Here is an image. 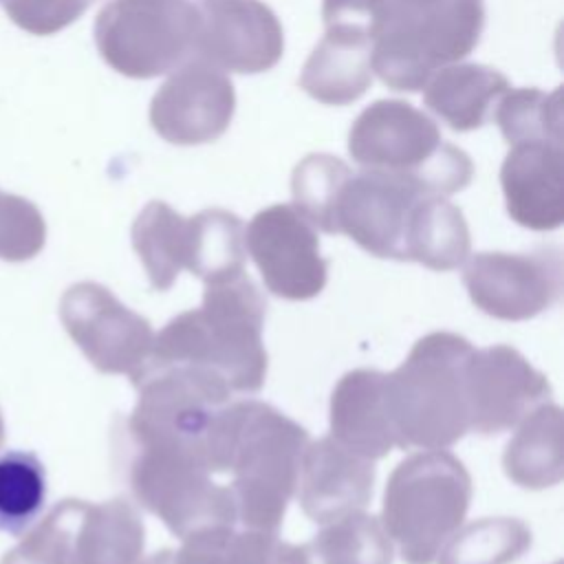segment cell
Here are the masks:
<instances>
[{
  "mask_svg": "<svg viewBox=\"0 0 564 564\" xmlns=\"http://www.w3.org/2000/svg\"><path fill=\"white\" fill-rule=\"evenodd\" d=\"M322 20L361 24L372 73L392 90L416 93L434 70L476 48L485 0H322Z\"/></svg>",
  "mask_w": 564,
  "mask_h": 564,
  "instance_id": "obj_1",
  "label": "cell"
},
{
  "mask_svg": "<svg viewBox=\"0 0 564 564\" xmlns=\"http://www.w3.org/2000/svg\"><path fill=\"white\" fill-rule=\"evenodd\" d=\"M306 430L262 401H229L205 436L212 474H231V496L245 529L278 531L295 494Z\"/></svg>",
  "mask_w": 564,
  "mask_h": 564,
  "instance_id": "obj_2",
  "label": "cell"
},
{
  "mask_svg": "<svg viewBox=\"0 0 564 564\" xmlns=\"http://www.w3.org/2000/svg\"><path fill=\"white\" fill-rule=\"evenodd\" d=\"M267 302L247 275L205 284L203 304L172 317L145 364L192 366L220 377L231 392L253 394L267 377L262 344Z\"/></svg>",
  "mask_w": 564,
  "mask_h": 564,
  "instance_id": "obj_3",
  "label": "cell"
},
{
  "mask_svg": "<svg viewBox=\"0 0 564 564\" xmlns=\"http://www.w3.org/2000/svg\"><path fill=\"white\" fill-rule=\"evenodd\" d=\"M474 346L447 330L421 337L386 375L397 447L445 449L469 432L465 366Z\"/></svg>",
  "mask_w": 564,
  "mask_h": 564,
  "instance_id": "obj_4",
  "label": "cell"
},
{
  "mask_svg": "<svg viewBox=\"0 0 564 564\" xmlns=\"http://www.w3.org/2000/svg\"><path fill=\"white\" fill-rule=\"evenodd\" d=\"M348 154L364 170L403 176L436 196L465 189L474 176L469 154L443 141L434 119L401 99H379L357 115Z\"/></svg>",
  "mask_w": 564,
  "mask_h": 564,
  "instance_id": "obj_5",
  "label": "cell"
},
{
  "mask_svg": "<svg viewBox=\"0 0 564 564\" xmlns=\"http://www.w3.org/2000/svg\"><path fill=\"white\" fill-rule=\"evenodd\" d=\"M471 500V476L445 449L405 456L383 491L381 524L405 564H432L445 540L463 524Z\"/></svg>",
  "mask_w": 564,
  "mask_h": 564,
  "instance_id": "obj_6",
  "label": "cell"
},
{
  "mask_svg": "<svg viewBox=\"0 0 564 564\" xmlns=\"http://www.w3.org/2000/svg\"><path fill=\"white\" fill-rule=\"evenodd\" d=\"M128 467L137 502L154 513L176 538L234 529L238 522L231 489L214 482L205 445L181 438L132 441Z\"/></svg>",
  "mask_w": 564,
  "mask_h": 564,
  "instance_id": "obj_7",
  "label": "cell"
},
{
  "mask_svg": "<svg viewBox=\"0 0 564 564\" xmlns=\"http://www.w3.org/2000/svg\"><path fill=\"white\" fill-rule=\"evenodd\" d=\"M200 29L192 0H108L95 18V44L119 75L152 79L196 55Z\"/></svg>",
  "mask_w": 564,
  "mask_h": 564,
  "instance_id": "obj_8",
  "label": "cell"
},
{
  "mask_svg": "<svg viewBox=\"0 0 564 564\" xmlns=\"http://www.w3.org/2000/svg\"><path fill=\"white\" fill-rule=\"evenodd\" d=\"M59 319L84 357L104 375L132 377L150 357L152 324L99 282H75L59 300Z\"/></svg>",
  "mask_w": 564,
  "mask_h": 564,
  "instance_id": "obj_9",
  "label": "cell"
},
{
  "mask_svg": "<svg viewBox=\"0 0 564 564\" xmlns=\"http://www.w3.org/2000/svg\"><path fill=\"white\" fill-rule=\"evenodd\" d=\"M463 264L469 300L496 319H531L549 311L562 295L564 269L555 247L524 253L480 251Z\"/></svg>",
  "mask_w": 564,
  "mask_h": 564,
  "instance_id": "obj_10",
  "label": "cell"
},
{
  "mask_svg": "<svg viewBox=\"0 0 564 564\" xmlns=\"http://www.w3.org/2000/svg\"><path fill=\"white\" fill-rule=\"evenodd\" d=\"M245 247L273 295L311 300L322 293L328 260L319 253L315 227L293 205L260 209L245 227Z\"/></svg>",
  "mask_w": 564,
  "mask_h": 564,
  "instance_id": "obj_11",
  "label": "cell"
},
{
  "mask_svg": "<svg viewBox=\"0 0 564 564\" xmlns=\"http://www.w3.org/2000/svg\"><path fill=\"white\" fill-rule=\"evenodd\" d=\"M423 194L397 174L350 172L335 200L333 234H346L370 256L405 260L412 214Z\"/></svg>",
  "mask_w": 564,
  "mask_h": 564,
  "instance_id": "obj_12",
  "label": "cell"
},
{
  "mask_svg": "<svg viewBox=\"0 0 564 564\" xmlns=\"http://www.w3.org/2000/svg\"><path fill=\"white\" fill-rule=\"evenodd\" d=\"M234 110L236 93L227 73L200 57H189L154 93L150 123L167 143L203 145L225 134Z\"/></svg>",
  "mask_w": 564,
  "mask_h": 564,
  "instance_id": "obj_13",
  "label": "cell"
},
{
  "mask_svg": "<svg viewBox=\"0 0 564 564\" xmlns=\"http://www.w3.org/2000/svg\"><path fill=\"white\" fill-rule=\"evenodd\" d=\"M465 390L469 430L480 436L516 427L531 410L551 399L549 379L505 344L471 350L465 366Z\"/></svg>",
  "mask_w": 564,
  "mask_h": 564,
  "instance_id": "obj_14",
  "label": "cell"
},
{
  "mask_svg": "<svg viewBox=\"0 0 564 564\" xmlns=\"http://www.w3.org/2000/svg\"><path fill=\"white\" fill-rule=\"evenodd\" d=\"M196 55L220 70L256 75L284 53L278 15L260 0H203Z\"/></svg>",
  "mask_w": 564,
  "mask_h": 564,
  "instance_id": "obj_15",
  "label": "cell"
},
{
  "mask_svg": "<svg viewBox=\"0 0 564 564\" xmlns=\"http://www.w3.org/2000/svg\"><path fill=\"white\" fill-rule=\"evenodd\" d=\"M375 465L333 436L308 441L300 460L295 494L302 511L317 524L333 522L364 507L372 498Z\"/></svg>",
  "mask_w": 564,
  "mask_h": 564,
  "instance_id": "obj_16",
  "label": "cell"
},
{
  "mask_svg": "<svg viewBox=\"0 0 564 564\" xmlns=\"http://www.w3.org/2000/svg\"><path fill=\"white\" fill-rule=\"evenodd\" d=\"M562 143H516L500 167L507 214L533 231H551L564 223Z\"/></svg>",
  "mask_w": 564,
  "mask_h": 564,
  "instance_id": "obj_17",
  "label": "cell"
},
{
  "mask_svg": "<svg viewBox=\"0 0 564 564\" xmlns=\"http://www.w3.org/2000/svg\"><path fill=\"white\" fill-rule=\"evenodd\" d=\"M370 55V37L361 24H326V33L304 62L297 84L319 104H352L372 84Z\"/></svg>",
  "mask_w": 564,
  "mask_h": 564,
  "instance_id": "obj_18",
  "label": "cell"
},
{
  "mask_svg": "<svg viewBox=\"0 0 564 564\" xmlns=\"http://www.w3.org/2000/svg\"><path fill=\"white\" fill-rule=\"evenodd\" d=\"M330 436L350 452L377 460L397 447L386 397V372L350 370L330 394Z\"/></svg>",
  "mask_w": 564,
  "mask_h": 564,
  "instance_id": "obj_19",
  "label": "cell"
},
{
  "mask_svg": "<svg viewBox=\"0 0 564 564\" xmlns=\"http://www.w3.org/2000/svg\"><path fill=\"white\" fill-rule=\"evenodd\" d=\"M145 544L143 520L132 502L79 500L68 564H139Z\"/></svg>",
  "mask_w": 564,
  "mask_h": 564,
  "instance_id": "obj_20",
  "label": "cell"
},
{
  "mask_svg": "<svg viewBox=\"0 0 564 564\" xmlns=\"http://www.w3.org/2000/svg\"><path fill=\"white\" fill-rule=\"evenodd\" d=\"M423 88V101L436 117L454 132H469L489 121L509 79L485 64L454 62L434 70Z\"/></svg>",
  "mask_w": 564,
  "mask_h": 564,
  "instance_id": "obj_21",
  "label": "cell"
},
{
  "mask_svg": "<svg viewBox=\"0 0 564 564\" xmlns=\"http://www.w3.org/2000/svg\"><path fill=\"white\" fill-rule=\"evenodd\" d=\"M502 467L511 482L524 489H546L562 480V410L542 403L520 423L502 454Z\"/></svg>",
  "mask_w": 564,
  "mask_h": 564,
  "instance_id": "obj_22",
  "label": "cell"
},
{
  "mask_svg": "<svg viewBox=\"0 0 564 564\" xmlns=\"http://www.w3.org/2000/svg\"><path fill=\"white\" fill-rule=\"evenodd\" d=\"M471 238L463 212L447 196L423 194L414 207L405 260L432 271H452L469 258Z\"/></svg>",
  "mask_w": 564,
  "mask_h": 564,
  "instance_id": "obj_23",
  "label": "cell"
},
{
  "mask_svg": "<svg viewBox=\"0 0 564 564\" xmlns=\"http://www.w3.org/2000/svg\"><path fill=\"white\" fill-rule=\"evenodd\" d=\"M130 238L152 289L167 291L187 267V218L163 200H150L134 218Z\"/></svg>",
  "mask_w": 564,
  "mask_h": 564,
  "instance_id": "obj_24",
  "label": "cell"
},
{
  "mask_svg": "<svg viewBox=\"0 0 564 564\" xmlns=\"http://www.w3.org/2000/svg\"><path fill=\"white\" fill-rule=\"evenodd\" d=\"M187 271L205 284L245 273V223L227 209H203L187 218Z\"/></svg>",
  "mask_w": 564,
  "mask_h": 564,
  "instance_id": "obj_25",
  "label": "cell"
},
{
  "mask_svg": "<svg viewBox=\"0 0 564 564\" xmlns=\"http://www.w3.org/2000/svg\"><path fill=\"white\" fill-rule=\"evenodd\" d=\"M304 555L306 564H392L394 546L379 518L355 511L326 522Z\"/></svg>",
  "mask_w": 564,
  "mask_h": 564,
  "instance_id": "obj_26",
  "label": "cell"
},
{
  "mask_svg": "<svg viewBox=\"0 0 564 564\" xmlns=\"http://www.w3.org/2000/svg\"><path fill=\"white\" fill-rule=\"evenodd\" d=\"M531 546V529L516 518H482L458 527L436 564H511Z\"/></svg>",
  "mask_w": 564,
  "mask_h": 564,
  "instance_id": "obj_27",
  "label": "cell"
},
{
  "mask_svg": "<svg viewBox=\"0 0 564 564\" xmlns=\"http://www.w3.org/2000/svg\"><path fill=\"white\" fill-rule=\"evenodd\" d=\"M46 500V471L31 452L0 454V531L20 535L40 516Z\"/></svg>",
  "mask_w": 564,
  "mask_h": 564,
  "instance_id": "obj_28",
  "label": "cell"
},
{
  "mask_svg": "<svg viewBox=\"0 0 564 564\" xmlns=\"http://www.w3.org/2000/svg\"><path fill=\"white\" fill-rule=\"evenodd\" d=\"M494 119L509 145L529 141L562 143V101L560 88L507 90L494 110Z\"/></svg>",
  "mask_w": 564,
  "mask_h": 564,
  "instance_id": "obj_29",
  "label": "cell"
},
{
  "mask_svg": "<svg viewBox=\"0 0 564 564\" xmlns=\"http://www.w3.org/2000/svg\"><path fill=\"white\" fill-rule=\"evenodd\" d=\"M350 167L324 152L306 154L293 170L291 194L293 207L319 231L333 234V209Z\"/></svg>",
  "mask_w": 564,
  "mask_h": 564,
  "instance_id": "obj_30",
  "label": "cell"
},
{
  "mask_svg": "<svg viewBox=\"0 0 564 564\" xmlns=\"http://www.w3.org/2000/svg\"><path fill=\"white\" fill-rule=\"evenodd\" d=\"M77 509V498L59 500L13 549L4 553L0 564H68Z\"/></svg>",
  "mask_w": 564,
  "mask_h": 564,
  "instance_id": "obj_31",
  "label": "cell"
},
{
  "mask_svg": "<svg viewBox=\"0 0 564 564\" xmlns=\"http://www.w3.org/2000/svg\"><path fill=\"white\" fill-rule=\"evenodd\" d=\"M46 242V223L35 203L0 189V260L26 262Z\"/></svg>",
  "mask_w": 564,
  "mask_h": 564,
  "instance_id": "obj_32",
  "label": "cell"
},
{
  "mask_svg": "<svg viewBox=\"0 0 564 564\" xmlns=\"http://www.w3.org/2000/svg\"><path fill=\"white\" fill-rule=\"evenodd\" d=\"M93 0H0L9 20L31 35H53L70 26Z\"/></svg>",
  "mask_w": 564,
  "mask_h": 564,
  "instance_id": "obj_33",
  "label": "cell"
},
{
  "mask_svg": "<svg viewBox=\"0 0 564 564\" xmlns=\"http://www.w3.org/2000/svg\"><path fill=\"white\" fill-rule=\"evenodd\" d=\"M229 555L234 564H306L304 544H291L278 531H231Z\"/></svg>",
  "mask_w": 564,
  "mask_h": 564,
  "instance_id": "obj_34",
  "label": "cell"
},
{
  "mask_svg": "<svg viewBox=\"0 0 564 564\" xmlns=\"http://www.w3.org/2000/svg\"><path fill=\"white\" fill-rule=\"evenodd\" d=\"M234 529H218L181 540L178 549H161L139 564H234L229 555V535Z\"/></svg>",
  "mask_w": 564,
  "mask_h": 564,
  "instance_id": "obj_35",
  "label": "cell"
},
{
  "mask_svg": "<svg viewBox=\"0 0 564 564\" xmlns=\"http://www.w3.org/2000/svg\"><path fill=\"white\" fill-rule=\"evenodd\" d=\"M2 441H4V421H2V412H0V447H2Z\"/></svg>",
  "mask_w": 564,
  "mask_h": 564,
  "instance_id": "obj_36",
  "label": "cell"
},
{
  "mask_svg": "<svg viewBox=\"0 0 564 564\" xmlns=\"http://www.w3.org/2000/svg\"><path fill=\"white\" fill-rule=\"evenodd\" d=\"M553 564H562V562H553Z\"/></svg>",
  "mask_w": 564,
  "mask_h": 564,
  "instance_id": "obj_37",
  "label": "cell"
}]
</instances>
